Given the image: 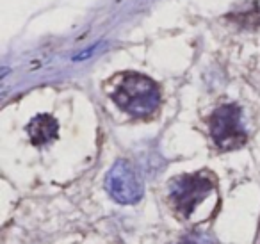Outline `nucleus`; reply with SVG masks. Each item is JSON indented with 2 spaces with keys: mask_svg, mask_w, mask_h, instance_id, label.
<instances>
[{
  "mask_svg": "<svg viewBox=\"0 0 260 244\" xmlns=\"http://www.w3.org/2000/svg\"><path fill=\"white\" fill-rule=\"evenodd\" d=\"M114 104L121 111L136 118L152 116L159 109V86L141 73H123L116 79L111 93Z\"/></svg>",
  "mask_w": 260,
  "mask_h": 244,
  "instance_id": "1",
  "label": "nucleus"
},
{
  "mask_svg": "<svg viewBox=\"0 0 260 244\" xmlns=\"http://www.w3.org/2000/svg\"><path fill=\"white\" fill-rule=\"evenodd\" d=\"M216 189V184L210 175L205 173H191L182 175L170 184V205L173 212L180 219H187L200 201L207 198V194Z\"/></svg>",
  "mask_w": 260,
  "mask_h": 244,
  "instance_id": "2",
  "label": "nucleus"
},
{
  "mask_svg": "<svg viewBox=\"0 0 260 244\" xmlns=\"http://www.w3.org/2000/svg\"><path fill=\"white\" fill-rule=\"evenodd\" d=\"M210 136L219 150H234L246 143L242 114L237 105H223L210 118Z\"/></svg>",
  "mask_w": 260,
  "mask_h": 244,
  "instance_id": "3",
  "label": "nucleus"
},
{
  "mask_svg": "<svg viewBox=\"0 0 260 244\" xmlns=\"http://www.w3.org/2000/svg\"><path fill=\"white\" fill-rule=\"evenodd\" d=\"M107 191L116 201L123 205L136 203L143 198V187L126 162L119 161L107 176Z\"/></svg>",
  "mask_w": 260,
  "mask_h": 244,
  "instance_id": "4",
  "label": "nucleus"
},
{
  "mask_svg": "<svg viewBox=\"0 0 260 244\" xmlns=\"http://www.w3.org/2000/svg\"><path fill=\"white\" fill-rule=\"evenodd\" d=\"M30 139L34 144H45L57 136V121L50 116H36L27 127Z\"/></svg>",
  "mask_w": 260,
  "mask_h": 244,
  "instance_id": "5",
  "label": "nucleus"
},
{
  "mask_svg": "<svg viewBox=\"0 0 260 244\" xmlns=\"http://www.w3.org/2000/svg\"><path fill=\"white\" fill-rule=\"evenodd\" d=\"M177 244H216V240L210 235H207V233L192 232V233H187L185 237H182Z\"/></svg>",
  "mask_w": 260,
  "mask_h": 244,
  "instance_id": "6",
  "label": "nucleus"
}]
</instances>
